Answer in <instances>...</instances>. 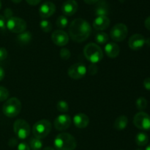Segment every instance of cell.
Wrapping results in <instances>:
<instances>
[{"instance_id": "1", "label": "cell", "mask_w": 150, "mask_h": 150, "mask_svg": "<svg viewBox=\"0 0 150 150\" xmlns=\"http://www.w3.org/2000/svg\"><path fill=\"white\" fill-rule=\"evenodd\" d=\"M92 27L87 21L83 19H76L69 26V35L73 41L81 43L90 35Z\"/></svg>"}, {"instance_id": "2", "label": "cell", "mask_w": 150, "mask_h": 150, "mask_svg": "<svg viewBox=\"0 0 150 150\" xmlns=\"http://www.w3.org/2000/svg\"><path fill=\"white\" fill-rule=\"evenodd\" d=\"M54 144L57 150H74L77 146L76 138L67 132L58 134L54 139Z\"/></svg>"}, {"instance_id": "3", "label": "cell", "mask_w": 150, "mask_h": 150, "mask_svg": "<svg viewBox=\"0 0 150 150\" xmlns=\"http://www.w3.org/2000/svg\"><path fill=\"white\" fill-rule=\"evenodd\" d=\"M83 54L91 63L94 64L99 63L103 57L102 49L95 43H89L85 46L83 49Z\"/></svg>"}, {"instance_id": "4", "label": "cell", "mask_w": 150, "mask_h": 150, "mask_svg": "<svg viewBox=\"0 0 150 150\" xmlns=\"http://www.w3.org/2000/svg\"><path fill=\"white\" fill-rule=\"evenodd\" d=\"M22 106L20 100L16 97H12L6 100L3 104L2 112L7 117L14 118L21 113Z\"/></svg>"}, {"instance_id": "5", "label": "cell", "mask_w": 150, "mask_h": 150, "mask_svg": "<svg viewBox=\"0 0 150 150\" xmlns=\"http://www.w3.org/2000/svg\"><path fill=\"white\" fill-rule=\"evenodd\" d=\"M51 130V124L47 119H42L37 121L32 127L34 137L42 139L48 136Z\"/></svg>"}, {"instance_id": "6", "label": "cell", "mask_w": 150, "mask_h": 150, "mask_svg": "<svg viewBox=\"0 0 150 150\" xmlns=\"http://www.w3.org/2000/svg\"><path fill=\"white\" fill-rule=\"evenodd\" d=\"M13 130L19 139L24 140L30 135L31 128L27 121L23 119H17L13 124Z\"/></svg>"}, {"instance_id": "7", "label": "cell", "mask_w": 150, "mask_h": 150, "mask_svg": "<svg viewBox=\"0 0 150 150\" xmlns=\"http://www.w3.org/2000/svg\"><path fill=\"white\" fill-rule=\"evenodd\" d=\"M6 26L10 32L19 34L26 31L27 25L26 22L23 19L12 16L9 18L6 21Z\"/></svg>"}, {"instance_id": "8", "label": "cell", "mask_w": 150, "mask_h": 150, "mask_svg": "<svg viewBox=\"0 0 150 150\" xmlns=\"http://www.w3.org/2000/svg\"><path fill=\"white\" fill-rule=\"evenodd\" d=\"M127 33H128L127 26L123 23H118L111 28L110 36L114 41L121 42L125 39Z\"/></svg>"}, {"instance_id": "9", "label": "cell", "mask_w": 150, "mask_h": 150, "mask_svg": "<svg viewBox=\"0 0 150 150\" xmlns=\"http://www.w3.org/2000/svg\"><path fill=\"white\" fill-rule=\"evenodd\" d=\"M133 124L138 129L150 130V116L143 111L139 112L133 118Z\"/></svg>"}, {"instance_id": "10", "label": "cell", "mask_w": 150, "mask_h": 150, "mask_svg": "<svg viewBox=\"0 0 150 150\" xmlns=\"http://www.w3.org/2000/svg\"><path fill=\"white\" fill-rule=\"evenodd\" d=\"M86 67L81 63H77L72 65L67 70V74L73 79H79L84 77L86 75Z\"/></svg>"}, {"instance_id": "11", "label": "cell", "mask_w": 150, "mask_h": 150, "mask_svg": "<svg viewBox=\"0 0 150 150\" xmlns=\"http://www.w3.org/2000/svg\"><path fill=\"white\" fill-rule=\"evenodd\" d=\"M51 40L55 45L64 46L68 43L69 35L62 29H57L51 34Z\"/></svg>"}, {"instance_id": "12", "label": "cell", "mask_w": 150, "mask_h": 150, "mask_svg": "<svg viewBox=\"0 0 150 150\" xmlns=\"http://www.w3.org/2000/svg\"><path fill=\"white\" fill-rule=\"evenodd\" d=\"M71 118L66 114H61L57 116L54 122V126L59 131L66 130L71 125Z\"/></svg>"}, {"instance_id": "13", "label": "cell", "mask_w": 150, "mask_h": 150, "mask_svg": "<svg viewBox=\"0 0 150 150\" xmlns=\"http://www.w3.org/2000/svg\"><path fill=\"white\" fill-rule=\"evenodd\" d=\"M56 11V6L51 1H45L41 4L39 8V14L42 19H46L54 14Z\"/></svg>"}, {"instance_id": "14", "label": "cell", "mask_w": 150, "mask_h": 150, "mask_svg": "<svg viewBox=\"0 0 150 150\" xmlns=\"http://www.w3.org/2000/svg\"><path fill=\"white\" fill-rule=\"evenodd\" d=\"M146 39L141 34H134L132 35L128 41V46L131 49L137 51L141 49L146 44Z\"/></svg>"}, {"instance_id": "15", "label": "cell", "mask_w": 150, "mask_h": 150, "mask_svg": "<svg viewBox=\"0 0 150 150\" xmlns=\"http://www.w3.org/2000/svg\"><path fill=\"white\" fill-rule=\"evenodd\" d=\"M79 5L75 0H67L62 5V11L66 16H72L77 12Z\"/></svg>"}, {"instance_id": "16", "label": "cell", "mask_w": 150, "mask_h": 150, "mask_svg": "<svg viewBox=\"0 0 150 150\" xmlns=\"http://www.w3.org/2000/svg\"><path fill=\"white\" fill-rule=\"evenodd\" d=\"M110 25V19L108 16H97L93 21L94 29L96 30L103 31L106 29Z\"/></svg>"}, {"instance_id": "17", "label": "cell", "mask_w": 150, "mask_h": 150, "mask_svg": "<svg viewBox=\"0 0 150 150\" xmlns=\"http://www.w3.org/2000/svg\"><path fill=\"white\" fill-rule=\"evenodd\" d=\"M73 121L75 126L79 129L86 128L89 123V117L84 113H78V114L75 115Z\"/></svg>"}, {"instance_id": "18", "label": "cell", "mask_w": 150, "mask_h": 150, "mask_svg": "<svg viewBox=\"0 0 150 150\" xmlns=\"http://www.w3.org/2000/svg\"><path fill=\"white\" fill-rule=\"evenodd\" d=\"M109 5L104 0H99L96 3L95 13L97 16H107L109 14Z\"/></svg>"}, {"instance_id": "19", "label": "cell", "mask_w": 150, "mask_h": 150, "mask_svg": "<svg viewBox=\"0 0 150 150\" xmlns=\"http://www.w3.org/2000/svg\"><path fill=\"white\" fill-rule=\"evenodd\" d=\"M120 49L118 44L114 42H110L105 44V52L110 58H116L120 54Z\"/></svg>"}, {"instance_id": "20", "label": "cell", "mask_w": 150, "mask_h": 150, "mask_svg": "<svg viewBox=\"0 0 150 150\" xmlns=\"http://www.w3.org/2000/svg\"><path fill=\"white\" fill-rule=\"evenodd\" d=\"M127 124H128L127 117L124 115H122V116H118L116 119L114 124V129H117V130H123L127 127Z\"/></svg>"}, {"instance_id": "21", "label": "cell", "mask_w": 150, "mask_h": 150, "mask_svg": "<svg viewBox=\"0 0 150 150\" xmlns=\"http://www.w3.org/2000/svg\"><path fill=\"white\" fill-rule=\"evenodd\" d=\"M32 38V33L29 31H24L23 32H21L18 35L17 40L18 43L22 45H26L29 44Z\"/></svg>"}, {"instance_id": "22", "label": "cell", "mask_w": 150, "mask_h": 150, "mask_svg": "<svg viewBox=\"0 0 150 150\" xmlns=\"http://www.w3.org/2000/svg\"><path fill=\"white\" fill-rule=\"evenodd\" d=\"M149 136L145 132H139L136 136V143L139 146H144L148 144Z\"/></svg>"}, {"instance_id": "23", "label": "cell", "mask_w": 150, "mask_h": 150, "mask_svg": "<svg viewBox=\"0 0 150 150\" xmlns=\"http://www.w3.org/2000/svg\"><path fill=\"white\" fill-rule=\"evenodd\" d=\"M29 147L32 150H40L42 147V142L41 139L33 137L29 140Z\"/></svg>"}, {"instance_id": "24", "label": "cell", "mask_w": 150, "mask_h": 150, "mask_svg": "<svg viewBox=\"0 0 150 150\" xmlns=\"http://www.w3.org/2000/svg\"><path fill=\"white\" fill-rule=\"evenodd\" d=\"M68 19L64 15H62V16H59L57 19V22H56V24H57V27L59 28L60 29H63L67 27L68 26Z\"/></svg>"}, {"instance_id": "25", "label": "cell", "mask_w": 150, "mask_h": 150, "mask_svg": "<svg viewBox=\"0 0 150 150\" xmlns=\"http://www.w3.org/2000/svg\"><path fill=\"white\" fill-rule=\"evenodd\" d=\"M109 36L105 32H98L95 35V39L96 42L99 44H105L108 42Z\"/></svg>"}, {"instance_id": "26", "label": "cell", "mask_w": 150, "mask_h": 150, "mask_svg": "<svg viewBox=\"0 0 150 150\" xmlns=\"http://www.w3.org/2000/svg\"><path fill=\"white\" fill-rule=\"evenodd\" d=\"M40 27L44 32H49L52 29V24L46 19H42L40 22Z\"/></svg>"}, {"instance_id": "27", "label": "cell", "mask_w": 150, "mask_h": 150, "mask_svg": "<svg viewBox=\"0 0 150 150\" xmlns=\"http://www.w3.org/2000/svg\"><path fill=\"white\" fill-rule=\"evenodd\" d=\"M136 106L138 110L142 111V110H145L146 108V107H147V100L144 97H139L136 100Z\"/></svg>"}, {"instance_id": "28", "label": "cell", "mask_w": 150, "mask_h": 150, "mask_svg": "<svg viewBox=\"0 0 150 150\" xmlns=\"http://www.w3.org/2000/svg\"><path fill=\"white\" fill-rule=\"evenodd\" d=\"M57 108L61 113H67L69 110V106L67 102H66L65 101H63V100H61V101H59L57 102Z\"/></svg>"}, {"instance_id": "29", "label": "cell", "mask_w": 150, "mask_h": 150, "mask_svg": "<svg viewBox=\"0 0 150 150\" xmlns=\"http://www.w3.org/2000/svg\"><path fill=\"white\" fill-rule=\"evenodd\" d=\"M9 91L6 88L0 86V101H4L8 99Z\"/></svg>"}, {"instance_id": "30", "label": "cell", "mask_w": 150, "mask_h": 150, "mask_svg": "<svg viewBox=\"0 0 150 150\" xmlns=\"http://www.w3.org/2000/svg\"><path fill=\"white\" fill-rule=\"evenodd\" d=\"M70 56H71V53H70V51L68 49L62 48L60 50V57L63 60H68V59H70Z\"/></svg>"}, {"instance_id": "31", "label": "cell", "mask_w": 150, "mask_h": 150, "mask_svg": "<svg viewBox=\"0 0 150 150\" xmlns=\"http://www.w3.org/2000/svg\"><path fill=\"white\" fill-rule=\"evenodd\" d=\"M7 51L5 48L4 47H1L0 48V61L4 60L7 57Z\"/></svg>"}, {"instance_id": "32", "label": "cell", "mask_w": 150, "mask_h": 150, "mask_svg": "<svg viewBox=\"0 0 150 150\" xmlns=\"http://www.w3.org/2000/svg\"><path fill=\"white\" fill-rule=\"evenodd\" d=\"M89 73L91 75H95V74H97L98 72V66H96V64H94V63H91L90 66H89Z\"/></svg>"}, {"instance_id": "33", "label": "cell", "mask_w": 150, "mask_h": 150, "mask_svg": "<svg viewBox=\"0 0 150 150\" xmlns=\"http://www.w3.org/2000/svg\"><path fill=\"white\" fill-rule=\"evenodd\" d=\"M17 150H31V149L26 142H21L18 146Z\"/></svg>"}, {"instance_id": "34", "label": "cell", "mask_w": 150, "mask_h": 150, "mask_svg": "<svg viewBox=\"0 0 150 150\" xmlns=\"http://www.w3.org/2000/svg\"><path fill=\"white\" fill-rule=\"evenodd\" d=\"M6 26V19L3 16L0 15V29H4Z\"/></svg>"}, {"instance_id": "35", "label": "cell", "mask_w": 150, "mask_h": 150, "mask_svg": "<svg viewBox=\"0 0 150 150\" xmlns=\"http://www.w3.org/2000/svg\"><path fill=\"white\" fill-rule=\"evenodd\" d=\"M144 87L148 91H150V78H146L144 80Z\"/></svg>"}, {"instance_id": "36", "label": "cell", "mask_w": 150, "mask_h": 150, "mask_svg": "<svg viewBox=\"0 0 150 150\" xmlns=\"http://www.w3.org/2000/svg\"><path fill=\"white\" fill-rule=\"evenodd\" d=\"M42 1V0H26V2L28 3L29 4H30V5H37V4H38L39 3H40V1Z\"/></svg>"}, {"instance_id": "37", "label": "cell", "mask_w": 150, "mask_h": 150, "mask_svg": "<svg viewBox=\"0 0 150 150\" xmlns=\"http://www.w3.org/2000/svg\"><path fill=\"white\" fill-rule=\"evenodd\" d=\"M144 25L145 27H146L148 30L150 31V16L146 19V20H145L144 21Z\"/></svg>"}, {"instance_id": "38", "label": "cell", "mask_w": 150, "mask_h": 150, "mask_svg": "<svg viewBox=\"0 0 150 150\" xmlns=\"http://www.w3.org/2000/svg\"><path fill=\"white\" fill-rule=\"evenodd\" d=\"M4 76H5V72H4V69L0 66V81H1L4 79Z\"/></svg>"}, {"instance_id": "39", "label": "cell", "mask_w": 150, "mask_h": 150, "mask_svg": "<svg viewBox=\"0 0 150 150\" xmlns=\"http://www.w3.org/2000/svg\"><path fill=\"white\" fill-rule=\"evenodd\" d=\"M83 1H84V2L86 3V4H96V3H98L99 0H83Z\"/></svg>"}, {"instance_id": "40", "label": "cell", "mask_w": 150, "mask_h": 150, "mask_svg": "<svg viewBox=\"0 0 150 150\" xmlns=\"http://www.w3.org/2000/svg\"><path fill=\"white\" fill-rule=\"evenodd\" d=\"M42 150H55V149H54L51 146H46V147H45V148H44Z\"/></svg>"}, {"instance_id": "41", "label": "cell", "mask_w": 150, "mask_h": 150, "mask_svg": "<svg viewBox=\"0 0 150 150\" xmlns=\"http://www.w3.org/2000/svg\"><path fill=\"white\" fill-rule=\"evenodd\" d=\"M13 3H16V4H18V3H20L22 0H11Z\"/></svg>"}, {"instance_id": "42", "label": "cell", "mask_w": 150, "mask_h": 150, "mask_svg": "<svg viewBox=\"0 0 150 150\" xmlns=\"http://www.w3.org/2000/svg\"><path fill=\"white\" fill-rule=\"evenodd\" d=\"M145 43H146V44H148V46H150V38H148L147 40H146V42H145Z\"/></svg>"}, {"instance_id": "43", "label": "cell", "mask_w": 150, "mask_h": 150, "mask_svg": "<svg viewBox=\"0 0 150 150\" xmlns=\"http://www.w3.org/2000/svg\"><path fill=\"white\" fill-rule=\"evenodd\" d=\"M145 150H150V144H149V145L147 146L146 147V149H145Z\"/></svg>"}, {"instance_id": "44", "label": "cell", "mask_w": 150, "mask_h": 150, "mask_svg": "<svg viewBox=\"0 0 150 150\" xmlns=\"http://www.w3.org/2000/svg\"><path fill=\"white\" fill-rule=\"evenodd\" d=\"M1 0H0V9H1Z\"/></svg>"}, {"instance_id": "45", "label": "cell", "mask_w": 150, "mask_h": 150, "mask_svg": "<svg viewBox=\"0 0 150 150\" xmlns=\"http://www.w3.org/2000/svg\"><path fill=\"white\" fill-rule=\"evenodd\" d=\"M136 150H144V149H137Z\"/></svg>"}]
</instances>
